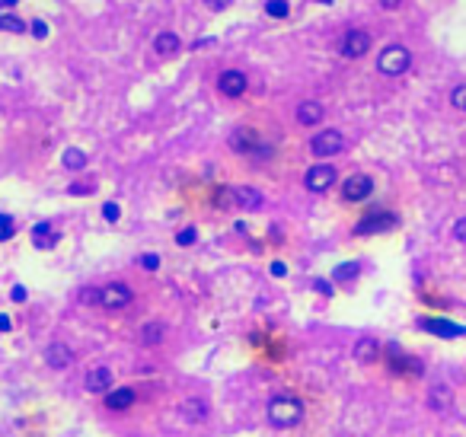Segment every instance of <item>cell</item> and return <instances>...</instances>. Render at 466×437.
<instances>
[{
  "instance_id": "9a60e30c",
  "label": "cell",
  "mask_w": 466,
  "mask_h": 437,
  "mask_svg": "<svg viewBox=\"0 0 466 437\" xmlns=\"http://www.w3.org/2000/svg\"><path fill=\"white\" fill-rule=\"evenodd\" d=\"M326 115L323 102H316V99H307V102H301L297 106V125H303V128H313V125H320Z\"/></svg>"
},
{
  "instance_id": "7a4b0ae2",
  "label": "cell",
  "mask_w": 466,
  "mask_h": 437,
  "mask_svg": "<svg viewBox=\"0 0 466 437\" xmlns=\"http://www.w3.org/2000/svg\"><path fill=\"white\" fill-rule=\"evenodd\" d=\"M409 68H412V52L406 45H399V42L386 45L384 52L377 54V70L384 77H403Z\"/></svg>"
},
{
  "instance_id": "b9f144b4",
  "label": "cell",
  "mask_w": 466,
  "mask_h": 437,
  "mask_svg": "<svg viewBox=\"0 0 466 437\" xmlns=\"http://www.w3.org/2000/svg\"><path fill=\"white\" fill-rule=\"evenodd\" d=\"M313 287H316V291H320V294H332V287H329V284H326V281H316V284H313Z\"/></svg>"
},
{
  "instance_id": "d6986e66",
  "label": "cell",
  "mask_w": 466,
  "mask_h": 437,
  "mask_svg": "<svg viewBox=\"0 0 466 437\" xmlns=\"http://www.w3.org/2000/svg\"><path fill=\"white\" fill-rule=\"evenodd\" d=\"M182 48V38L176 36V32H157V38H153V52L160 54V58H170V54H176Z\"/></svg>"
},
{
  "instance_id": "6da1fadb",
  "label": "cell",
  "mask_w": 466,
  "mask_h": 437,
  "mask_svg": "<svg viewBox=\"0 0 466 437\" xmlns=\"http://www.w3.org/2000/svg\"><path fill=\"white\" fill-rule=\"evenodd\" d=\"M303 418V402L291 392L285 396H271L269 399V422L275 428H294V424Z\"/></svg>"
},
{
  "instance_id": "ba28073f",
  "label": "cell",
  "mask_w": 466,
  "mask_h": 437,
  "mask_svg": "<svg viewBox=\"0 0 466 437\" xmlns=\"http://www.w3.org/2000/svg\"><path fill=\"white\" fill-rule=\"evenodd\" d=\"M131 300H135V294H131V287L121 284V281H112V284L99 287V307H105V309H125Z\"/></svg>"
},
{
  "instance_id": "5b68a950",
  "label": "cell",
  "mask_w": 466,
  "mask_h": 437,
  "mask_svg": "<svg viewBox=\"0 0 466 437\" xmlns=\"http://www.w3.org/2000/svg\"><path fill=\"white\" fill-rule=\"evenodd\" d=\"M370 48V32L368 29H348L345 36H342V42H338V54L348 61H358L364 58Z\"/></svg>"
},
{
  "instance_id": "d590c367",
  "label": "cell",
  "mask_w": 466,
  "mask_h": 437,
  "mask_svg": "<svg viewBox=\"0 0 466 437\" xmlns=\"http://www.w3.org/2000/svg\"><path fill=\"white\" fill-rule=\"evenodd\" d=\"M204 7H208V10H214V13H220V10L233 7V0H204Z\"/></svg>"
},
{
  "instance_id": "484cf974",
  "label": "cell",
  "mask_w": 466,
  "mask_h": 437,
  "mask_svg": "<svg viewBox=\"0 0 466 437\" xmlns=\"http://www.w3.org/2000/svg\"><path fill=\"white\" fill-rule=\"evenodd\" d=\"M361 275V262H345V265H336V272H332V278L336 281H352Z\"/></svg>"
},
{
  "instance_id": "4fadbf2b",
  "label": "cell",
  "mask_w": 466,
  "mask_h": 437,
  "mask_svg": "<svg viewBox=\"0 0 466 437\" xmlns=\"http://www.w3.org/2000/svg\"><path fill=\"white\" fill-rule=\"evenodd\" d=\"M83 386H87V392L105 396V392L112 390V370H109V367H93L90 374H87V380H83Z\"/></svg>"
},
{
  "instance_id": "d6a6232c",
  "label": "cell",
  "mask_w": 466,
  "mask_h": 437,
  "mask_svg": "<svg viewBox=\"0 0 466 437\" xmlns=\"http://www.w3.org/2000/svg\"><path fill=\"white\" fill-rule=\"evenodd\" d=\"M103 217H105V220H112V224H115V220L121 217V208H119L115 201H105V204H103Z\"/></svg>"
},
{
  "instance_id": "2e32d148",
  "label": "cell",
  "mask_w": 466,
  "mask_h": 437,
  "mask_svg": "<svg viewBox=\"0 0 466 437\" xmlns=\"http://www.w3.org/2000/svg\"><path fill=\"white\" fill-rule=\"evenodd\" d=\"M135 390L131 386H119V390H109L105 392V408H112V412H125V408L135 406Z\"/></svg>"
},
{
  "instance_id": "5bb4252c",
  "label": "cell",
  "mask_w": 466,
  "mask_h": 437,
  "mask_svg": "<svg viewBox=\"0 0 466 437\" xmlns=\"http://www.w3.org/2000/svg\"><path fill=\"white\" fill-rule=\"evenodd\" d=\"M45 361H48V367L64 370V367H70V364H74V351H70L64 342H52V345L45 348Z\"/></svg>"
},
{
  "instance_id": "e575fe53",
  "label": "cell",
  "mask_w": 466,
  "mask_h": 437,
  "mask_svg": "<svg viewBox=\"0 0 466 437\" xmlns=\"http://www.w3.org/2000/svg\"><path fill=\"white\" fill-rule=\"evenodd\" d=\"M141 268H147V272H157V268H160V256H153V252L141 256Z\"/></svg>"
},
{
  "instance_id": "cb8c5ba5",
  "label": "cell",
  "mask_w": 466,
  "mask_h": 437,
  "mask_svg": "<svg viewBox=\"0 0 466 437\" xmlns=\"http://www.w3.org/2000/svg\"><path fill=\"white\" fill-rule=\"evenodd\" d=\"M141 342H144L147 348L160 345V342H163V325H160V323H147V325L141 329Z\"/></svg>"
},
{
  "instance_id": "7bdbcfd3",
  "label": "cell",
  "mask_w": 466,
  "mask_h": 437,
  "mask_svg": "<svg viewBox=\"0 0 466 437\" xmlns=\"http://www.w3.org/2000/svg\"><path fill=\"white\" fill-rule=\"evenodd\" d=\"M0 332H10V316H0Z\"/></svg>"
},
{
  "instance_id": "f1b7e54d",
  "label": "cell",
  "mask_w": 466,
  "mask_h": 437,
  "mask_svg": "<svg viewBox=\"0 0 466 437\" xmlns=\"http://www.w3.org/2000/svg\"><path fill=\"white\" fill-rule=\"evenodd\" d=\"M13 233H16V220L10 214H0V243L13 240Z\"/></svg>"
},
{
  "instance_id": "3957f363",
  "label": "cell",
  "mask_w": 466,
  "mask_h": 437,
  "mask_svg": "<svg viewBox=\"0 0 466 437\" xmlns=\"http://www.w3.org/2000/svg\"><path fill=\"white\" fill-rule=\"evenodd\" d=\"M342 151H345V135L336 128H323L320 135L310 137V153L320 160L336 157V153H342Z\"/></svg>"
},
{
  "instance_id": "8d00e7d4",
  "label": "cell",
  "mask_w": 466,
  "mask_h": 437,
  "mask_svg": "<svg viewBox=\"0 0 466 437\" xmlns=\"http://www.w3.org/2000/svg\"><path fill=\"white\" fill-rule=\"evenodd\" d=\"M96 189V185H90V182H87V185H80V182H74V185H70V195H90V192Z\"/></svg>"
},
{
  "instance_id": "8992f818",
  "label": "cell",
  "mask_w": 466,
  "mask_h": 437,
  "mask_svg": "<svg viewBox=\"0 0 466 437\" xmlns=\"http://www.w3.org/2000/svg\"><path fill=\"white\" fill-rule=\"evenodd\" d=\"M336 166L329 163H320V166H310L307 173H303V185H307V192H313V195H323V192H329L332 185H336Z\"/></svg>"
},
{
  "instance_id": "e0dca14e",
  "label": "cell",
  "mask_w": 466,
  "mask_h": 437,
  "mask_svg": "<svg viewBox=\"0 0 466 437\" xmlns=\"http://www.w3.org/2000/svg\"><path fill=\"white\" fill-rule=\"evenodd\" d=\"M451 406H453L451 386H444V383L431 386V390H428V408H431V412H447Z\"/></svg>"
},
{
  "instance_id": "4316f807",
  "label": "cell",
  "mask_w": 466,
  "mask_h": 437,
  "mask_svg": "<svg viewBox=\"0 0 466 437\" xmlns=\"http://www.w3.org/2000/svg\"><path fill=\"white\" fill-rule=\"evenodd\" d=\"M87 166V153L77 151V147H68L64 151V169H83Z\"/></svg>"
},
{
  "instance_id": "60d3db41",
  "label": "cell",
  "mask_w": 466,
  "mask_h": 437,
  "mask_svg": "<svg viewBox=\"0 0 466 437\" xmlns=\"http://www.w3.org/2000/svg\"><path fill=\"white\" fill-rule=\"evenodd\" d=\"M271 275H275V278H281V275H287L285 262H271Z\"/></svg>"
},
{
  "instance_id": "4dcf8cb0",
  "label": "cell",
  "mask_w": 466,
  "mask_h": 437,
  "mask_svg": "<svg viewBox=\"0 0 466 437\" xmlns=\"http://www.w3.org/2000/svg\"><path fill=\"white\" fill-rule=\"evenodd\" d=\"M80 303H83V307H99V287H83Z\"/></svg>"
},
{
  "instance_id": "d4e9b609",
  "label": "cell",
  "mask_w": 466,
  "mask_h": 437,
  "mask_svg": "<svg viewBox=\"0 0 466 437\" xmlns=\"http://www.w3.org/2000/svg\"><path fill=\"white\" fill-rule=\"evenodd\" d=\"M29 26L20 20V16H10V13H0V32H13V36H20V32H26Z\"/></svg>"
},
{
  "instance_id": "ac0fdd59",
  "label": "cell",
  "mask_w": 466,
  "mask_h": 437,
  "mask_svg": "<svg viewBox=\"0 0 466 437\" xmlns=\"http://www.w3.org/2000/svg\"><path fill=\"white\" fill-rule=\"evenodd\" d=\"M179 415H182V422H204L208 418V402L204 399H182L179 402Z\"/></svg>"
},
{
  "instance_id": "52a82bcc",
  "label": "cell",
  "mask_w": 466,
  "mask_h": 437,
  "mask_svg": "<svg viewBox=\"0 0 466 437\" xmlns=\"http://www.w3.org/2000/svg\"><path fill=\"white\" fill-rule=\"evenodd\" d=\"M390 227H396V217L386 211H380V208H374V211H368L358 224H354V236H370V233H384V230H390Z\"/></svg>"
},
{
  "instance_id": "277c9868",
  "label": "cell",
  "mask_w": 466,
  "mask_h": 437,
  "mask_svg": "<svg viewBox=\"0 0 466 437\" xmlns=\"http://www.w3.org/2000/svg\"><path fill=\"white\" fill-rule=\"evenodd\" d=\"M230 151L240 153V157H259V151H265V147H262V135H259L256 128L243 125V128H236L230 135Z\"/></svg>"
},
{
  "instance_id": "9c48e42d",
  "label": "cell",
  "mask_w": 466,
  "mask_h": 437,
  "mask_svg": "<svg viewBox=\"0 0 466 437\" xmlns=\"http://www.w3.org/2000/svg\"><path fill=\"white\" fill-rule=\"evenodd\" d=\"M370 192H374V179L364 173H354L342 182V201H348V204H358L364 198H370Z\"/></svg>"
},
{
  "instance_id": "f35d334b",
  "label": "cell",
  "mask_w": 466,
  "mask_h": 437,
  "mask_svg": "<svg viewBox=\"0 0 466 437\" xmlns=\"http://www.w3.org/2000/svg\"><path fill=\"white\" fill-rule=\"evenodd\" d=\"M10 297H13L16 303H23V300H26V287H20V284H16L13 291H10Z\"/></svg>"
},
{
  "instance_id": "f546056e",
  "label": "cell",
  "mask_w": 466,
  "mask_h": 437,
  "mask_svg": "<svg viewBox=\"0 0 466 437\" xmlns=\"http://www.w3.org/2000/svg\"><path fill=\"white\" fill-rule=\"evenodd\" d=\"M451 106H453V109H460V112H466V83L453 86V93H451Z\"/></svg>"
},
{
  "instance_id": "ee69618b",
  "label": "cell",
  "mask_w": 466,
  "mask_h": 437,
  "mask_svg": "<svg viewBox=\"0 0 466 437\" xmlns=\"http://www.w3.org/2000/svg\"><path fill=\"white\" fill-rule=\"evenodd\" d=\"M16 0H0V7H13Z\"/></svg>"
},
{
  "instance_id": "44dd1931",
  "label": "cell",
  "mask_w": 466,
  "mask_h": 437,
  "mask_svg": "<svg viewBox=\"0 0 466 437\" xmlns=\"http://www.w3.org/2000/svg\"><path fill=\"white\" fill-rule=\"evenodd\" d=\"M236 208L243 211H259L262 208V195L256 189H249V185H236Z\"/></svg>"
},
{
  "instance_id": "74e56055",
  "label": "cell",
  "mask_w": 466,
  "mask_h": 437,
  "mask_svg": "<svg viewBox=\"0 0 466 437\" xmlns=\"http://www.w3.org/2000/svg\"><path fill=\"white\" fill-rule=\"evenodd\" d=\"M453 236H457L460 243H466V217H460L457 224H453Z\"/></svg>"
},
{
  "instance_id": "836d02e7",
  "label": "cell",
  "mask_w": 466,
  "mask_h": 437,
  "mask_svg": "<svg viewBox=\"0 0 466 437\" xmlns=\"http://www.w3.org/2000/svg\"><path fill=\"white\" fill-rule=\"evenodd\" d=\"M29 32H32L36 38H45V36H48V23H45V20H32Z\"/></svg>"
},
{
  "instance_id": "83f0119b",
  "label": "cell",
  "mask_w": 466,
  "mask_h": 437,
  "mask_svg": "<svg viewBox=\"0 0 466 437\" xmlns=\"http://www.w3.org/2000/svg\"><path fill=\"white\" fill-rule=\"evenodd\" d=\"M265 13H269L271 20H285V16L291 13V7H287V0H269V3H265Z\"/></svg>"
},
{
  "instance_id": "8fae6325",
  "label": "cell",
  "mask_w": 466,
  "mask_h": 437,
  "mask_svg": "<svg viewBox=\"0 0 466 437\" xmlns=\"http://www.w3.org/2000/svg\"><path fill=\"white\" fill-rule=\"evenodd\" d=\"M249 86V77L243 74V70H224V74L218 77V90L224 93L227 99H240L243 93H246Z\"/></svg>"
},
{
  "instance_id": "ffe728a7",
  "label": "cell",
  "mask_w": 466,
  "mask_h": 437,
  "mask_svg": "<svg viewBox=\"0 0 466 437\" xmlns=\"http://www.w3.org/2000/svg\"><path fill=\"white\" fill-rule=\"evenodd\" d=\"M380 355H384V351H380L377 339H370V335H364V339L358 342V345H354V358H358L361 364H374Z\"/></svg>"
},
{
  "instance_id": "7402d4cb",
  "label": "cell",
  "mask_w": 466,
  "mask_h": 437,
  "mask_svg": "<svg viewBox=\"0 0 466 437\" xmlns=\"http://www.w3.org/2000/svg\"><path fill=\"white\" fill-rule=\"evenodd\" d=\"M32 243H36L38 249H52L54 243H58V233H54V227H52V224H45V220H42V224H36V227H32Z\"/></svg>"
},
{
  "instance_id": "603a6c76",
  "label": "cell",
  "mask_w": 466,
  "mask_h": 437,
  "mask_svg": "<svg viewBox=\"0 0 466 437\" xmlns=\"http://www.w3.org/2000/svg\"><path fill=\"white\" fill-rule=\"evenodd\" d=\"M214 208L233 211V208H236V189H233V185H220V189L214 192Z\"/></svg>"
},
{
  "instance_id": "7c38bea8",
  "label": "cell",
  "mask_w": 466,
  "mask_h": 437,
  "mask_svg": "<svg viewBox=\"0 0 466 437\" xmlns=\"http://www.w3.org/2000/svg\"><path fill=\"white\" fill-rule=\"evenodd\" d=\"M419 329L431 332V335H441V339H460V335H466L463 325L447 323V319H431V316H421L419 319Z\"/></svg>"
},
{
  "instance_id": "ab89813d",
  "label": "cell",
  "mask_w": 466,
  "mask_h": 437,
  "mask_svg": "<svg viewBox=\"0 0 466 437\" xmlns=\"http://www.w3.org/2000/svg\"><path fill=\"white\" fill-rule=\"evenodd\" d=\"M377 3H380L384 10H399V7H403V0H377Z\"/></svg>"
},
{
  "instance_id": "30bf717a",
  "label": "cell",
  "mask_w": 466,
  "mask_h": 437,
  "mask_svg": "<svg viewBox=\"0 0 466 437\" xmlns=\"http://www.w3.org/2000/svg\"><path fill=\"white\" fill-rule=\"evenodd\" d=\"M386 367L393 370V374H425V364L419 361V358H412V355H403L396 345H390L386 348Z\"/></svg>"
},
{
  "instance_id": "1f68e13d",
  "label": "cell",
  "mask_w": 466,
  "mask_h": 437,
  "mask_svg": "<svg viewBox=\"0 0 466 437\" xmlns=\"http://www.w3.org/2000/svg\"><path fill=\"white\" fill-rule=\"evenodd\" d=\"M195 240H198L195 227H186V230H179V233H176V243H179V246H192Z\"/></svg>"
}]
</instances>
